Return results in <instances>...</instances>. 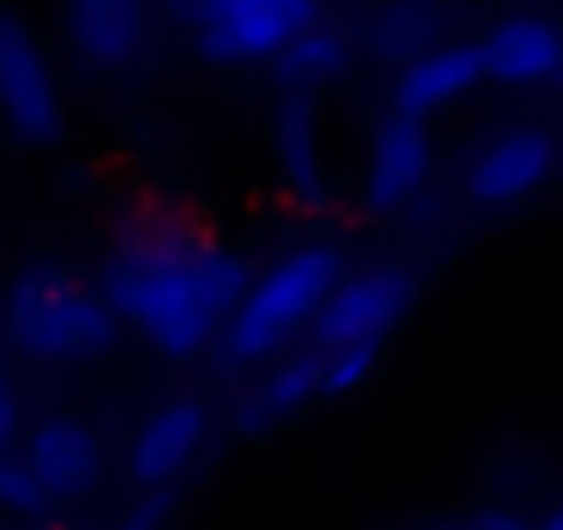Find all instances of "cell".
<instances>
[{
    "label": "cell",
    "instance_id": "6da1fadb",
    "mask_svg": "<svg viewBox=\"0 0 563 530\" xmlns=\"http://www.w3.org/2000/svg\"><path fill=\"white\" fill-rule=\"evenodd\" d=\"M243 288H249V265L232 243H216L183 260H150V265L111 260L106 265V299L117 321L133 327L144 349H155L172 365H188L216 349Z\"/></svg>",
    "mask_w": 563,
    "mask_h": 530
},
{
    "label": "cell",
    "instance_id": "7a4b0ae2",
    "mask_svg": "<svg viewBox=\"0 0 563 530\" xmlns=\"http://www.w3.org/2000/svg\"><path fill=\"white\" fill-rule=\"evenodd\" d=\"M349 254L338 243H299L282 260H271L260 277H249L238 310L227 316L216 354L227 371H265L271 360H282L294 349V338L310 332L316 310L327 305V294L343 283Z\"/></svg>",
    "mask_w": 563,
    "mask_h": 530
},
{
    "label": "cell",
    "instance_id": "3957f363",
    "mask_svg": "<svg viewBox=\"0 0 563 530\" xmlns=\"http://www.w3.org/2000/svg\"><path fill=\"white\" fill-rule=\"evenodd\" d=\"M117 327L106 288H89L73 272H29L12 294V338L40 360H100L117 343Z\"/></svg>",
    "mask_w": 563,
    "mask_h": 530
},
{
    "label": "cell",
    "instance_id": "277c9868",
    "mask_svg": "<svg viewBox=\"0 0 563 530\" xmlns=\"http://www.w3.org/2000/svg\"><path fill=\"white\" fill-rule=\"evenodd\" d=\"M199 56L221 67H271L327 12L321 0H177Z\"/></svg>",
    "mask_w": 563,
    "mask_h": 530
},
{
    "label": "cell",
    "instance_id": "5b68a950",
    "mask_svg": "<svg viewBox=\"0 0 563 530\" xmlns=\"http://www.w3.org/2000/svg\"><path fill=\"white\" fill-rule=\"evenodd\" d=\"M409 310H415L409 265H365V272H343V283L316 310V321L305 332V349H316V354L376 349L382 354Z\"/></svg>",
    "mask_w": 563,
    "mask_h": 530
},
{
    "label": "cell",
    "instance_id": "8992f818",
    "mask_svg": "<svg viewBox=\"0 0 563 530\" xmlns=\"http://www.w3.org/2000/svg\"><path fill=\"white\" fill-rule=\"evenodd\" d=\"M558 172V139L552 128H497L470 161H464V199L475 210H519L536 199Z\"/></svg>",
    "mask_w": 563,
    "mask_h": 530
},
{
    "label": "cell",
    "instance_id": "52a82bcc",
    "mask_svg": "<svg viewBox=\"0 0 563 530\" xmlns=\"http://www.w3.org/2000/svg\"><path fill=\"white\" fill-rule=\"evenodd\" d=\"M205 442H210V409L194 393H177L139 420L128 448V481L144 497H166L205 459Z\"/></svg>",
    "mask_w": 563,
    "mask_h": 530
},
{
    "label": "cell",
    "instance_id": "ba28073f",
    "mask_svg": "<svg viewBox=\"0 0 563 530\" xmlns=\"http://www.w3.org/2000/svg\"><path fill=\"white\" fill-rule=\"evenodd\" d=\"M481 73L503 89H547L563 78V23L547 12H508L481 40Z\"/></svg>",
    "mask_w": 563,
    "mask_h": 530
},
{
    "label": "cell",
    "instance_id": "9c48e42d",
    "mask_svg": "<svg viewBox=\"0 0 563 530\" xmlns=\"http://www.w3.org/2000/svg\"><path fill=\"white\" fill-rule=\"evenodd\" d=\"M0 111L23 139H56L62 133V84L40 51V40L7 18L0 23Z\"/></svg>",
    "mask_w": 563,
    "mask_h": 530
},
{
    "label": "cell",
    "instance_id": "30bf717a",
    "mask_svg": "<svg viewBox=\"0 0 563 530\" xmlns=\"http://www.w3.org/2000/svg\"><path fill=\"white\" fill-rule=\"evenodd\" d=\"M431 166H437L431 122L404 117V111H387L382 128H376V139H371V155H365V205L376 216L409 210L426 194Z\"/></svg>",
    "mask_w": 563,
    "mask_h": 530
},
{
    "label": "cell",
    "instance_id": "8fae6325",
    "mask_svg": "<svg viewBox=\"0 0 563 530\" xmlns=\"http://www.w3.org/2000/svg\"><path fill=\"white\" fill-rule=\"evenodd\" d=\"M150 29L155 0H67V40L100 73L133 67L150 45Z\"/></svg>",
    "mask_w": 563,
    "mask_h": 530
},
{
    "label": "cell",
    "instance_id": "7c38bea8",
    "mask_svg": "<svg viewBox=\"0 0 563 530\" xmlns=\"http://www.w3.org/2000/svg\"><path fill=\"white\" fill-rule=\"evenodd\" d=\"M481 84H486V73H481L475 40H437L431 51H420V56L404 62L398 89H393V111L431 122L448 106H459L464 95H475Z\"/></svg>",
    "mask_w": 563,
    "mask_h": 530
},
{
    "label": "cell",
    "instance_id": "4fadbf2b",
    "mask_svg": "<svg viewBox=\"0 0 563 530\" xmlns=\"http://www.w3.org/2000/svg\"><path fill=\"white\" fill-rule=\"evenodd\" d=\"M100 481V437L78 420H56L40 426L29 442V464H23V486L34 503L51 497H84Z\"/></svg>",
    "mask_w": 563,
    "mask_h": 530
},
{
    "label": "cell",
    "instance_id": "5bb4252c",
    "mask_svg": "<svg viewBox=\"0 0 563 530\" xmlns=\"http://www.w3.org/2000/svg\"><path fill=\"white\" fill-rule=\"evenodd\" d=\"M310 404H327V398H321V365H316L310 349H299V354H282V360L265 365L260 387H254L249 404H243V426L265 431V426L294 420V415L310 409Z\"/></svg>",
    "mask_w": 563,
    "mask_h": 530
},
{
    "label": "cell",
    "instance_id": "9a60e30c",
    "mask_svg": "<svg viewBox=\"0 0 563 530\" xmlns=\"http://www.w3.org/2000/svg\"><path fill=\"white\" fill-rule=\"evenodd\" d=\"M349 56H354V51H349V34L321 18L316 29H305L288 51L271 62V73L282 78V89L299 100V95H316V89H327L332 78H343V73H349Z\"/></svg>",
    "mask_w": 563,
    "mask_h": 530
},
{
    "label": "cell",
    "instance_id": "2e32d148",
    "mask_svg": "<svg viewBox=\"0 0 563 530\" xmlns=\"http://www.w3.org/2000/svg\"><path fill=\"white\" fill-rule=\"evenodd\" d=\"M276 166H282V183L299 194L321 188V144H316V117L305 100H288L276 117Z\"/></svg>",
    "mask_w": 563,
    "mask_h": 530
},
{
    "label": "cell",
    "instance_id": "e0dca14e",
    "mask_svg": "<svg viewBox=\"0 0 563 530\" xmlns=\"http://www.w3.org/2000/svg\"><path fill=\"white\" fill-rule=\"evenodd\" d=\"M382 51H404V56H420L431 51L437 40V7L431 0H387V12L376 18V34H371Z\"/></svg>",
    "mask_w": 563,
    "mask_h": 530
},
{
    "label": "cell",
    "instance_id": "ac0fdd59",
    "mask_svg": "<svg viewBox=\"0 0 563 530\" xmlns=\"http://www.w3.org/2000/svg\"><path fill=\"white\" fill-rule=\"evenodd\" d=\"M437 530H541V525H530V519H519V514H486V519H475V525H437Z\"/></svg>",
    "mask_w": 563,
    "mask_h": 530
},
{
    "label": "cell",
    "instance_id": "d6986e66",
    "mask_svg": "<svg viewBox=\"0 0 563 530\" xmlns=\"http://www.w3.org/2000/svg\"><path fill=\"white\" fill-rule=\"evenodd\" d=\"M541 530H563V508H552V514L541 519Z\"/></svg>",
    "mask_w": 563,
    "mask_h": 530
}]
</instances>
